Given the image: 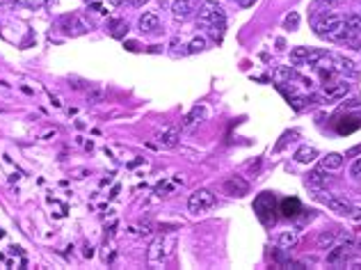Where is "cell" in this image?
<instances>
[{
    "mask_svg": "<svg viewBox=\"0 0 361 270\" xmlns=\"http://www.w3.org/2000/svg\"><path fill=\"white\" fill-rule=\"evenodd\" d=\"M340 0H316V2H313V9L316 7H320V5H327V7H334V5H339Z\"/></svg>",
    "mask_w": 361,
    "mask_h": 270,
    "instance_id": "obj_33",
    "label": "cell"
},
{
    "mask_svg": "<svg viewBox=\"0 0 361 270\" xmlns=\"http://www.w3.org/2000/svg\"><path fill=\"white\" fill-rule=\"evenodd\" d=\"M316 99H304V96H293V108L295 110H304L306 106H311Z\"/></svg>",
    "mask_w": 361,
    "mask_h": 270,
    "instance_id": "obj_30",
    "label": "cell"
},
{
    "mask_svg": "<svg viewBox=\"0 0 361 270\" xmlns=\"http://www.w3.org/2000/svg\"><path fill=\"white\" fill-rule=\"evenodd\" d=\"M281 206H283V215H286V218H295V215L299 213V202L297 199H283Z\"/></svg>",
    "mask_w": 361,
    "mask_h": 270,
    "instance_id": "obj_24",
    "label": "cell"
},
{
    "mask_svg": "<svg viewBox=\"0 0 361 270\" xmlns=\"http://www.w3.org/2000/svg\"><path fill=\"white\" fill-rule=\"evenodd\" d=\"M325 57H327V50H322V48H311L309 53H306L304 64H306V67H313V69H318L320 62H322Z\"/></svg>",
    "mask_w": 361,
    "mask_h": 270,
    "instance_id": "obj_20",
    "label": "cell"
},
{
    "mask_svg": "<svg viewBox=\"0 0 361 270\" xmlns=\"http://www.w3.org/2000/svg\"><path fill=\"white\" fill-rule=\"evenodd\" d=\"M350 218L357 222H361V206H352V211H350Z\"/></svg>",
    "mask_w": 361,
    "mask_h": 270,
    "instance_id": "obj_34",
    "label": "cell"
},
{
    "mask_svg": "<svg viewBox=\"0 0 361 270\" xmlns=\"http://www.w3.org/2000/svg\"><path fill=\"white\" fill-rule=\"evenodd\" d=\"M206 48V37H194L190 44H188V53H201V50Z\"/></svg>",
    "mask_w": 361,
    "mask_h": 270,
    "instance_id": "obj_26",
    "label": "cell"
},
{
    "mask_svg": "<svg viewBox=\"0 0 361 270\" xmlns=\"http://www.w3.org/2000/svg\"><path fill=\"white\" fill-rule=\"evenodd\" d=\"M83 254H85L87 259H89V256H94V248H92V245H85V252H83Z\"/></svg>",
    "mask_w": 361,
    "mask_h": 270,
    "instance_id": "obj_38",
    "label": "cell"
},
{
    "mask_svg": "<svg viewBox=\"0 0 361 270\" xmlns=\"http://www.w3.org/2000/svg\"><path fill=\"white\" fill-rule=\"evenodd\" d=\"M318 199L325 204L327 208H329V211H334V213H339V215H347V218H350L352 204H350L345 197H340V195H327V197H322V195H318Z\"/></svg>",
    "mask_w": 361,
    "mask_h": 270,
    "instance_id": "obj_7",
    "label": "cell"
},
{
    "mask_svg": "<svg viewBox=\"0 0 361 270\" xmlns=\"http://www.w3.org/2000/svg\"><path fill=\"white\" fill-rule=\"evenodd\" d=\"M275 204H276V199L272 192H263V195H258V197L254 199V211L258 213L263 225L275 222Z\"/></svg>",
    "mask_w": 361,
    "mask_h": 270,
    "instance_id": "obj_4",
    "label": "cell"
},
{
    "mask_svg": "<svg viewBox=\"0 0 361 270\" xmlns=\"http://www.w3.org/2000/svg\"><path fill=\"white\" fill-rule=\"evenodd\" d=\"M316 158H318V149L316 147H299L295 151V160L297 163H313Z\"/></svg>",
    "mask_w": 361,
    "mask_h": 270,
    "instance_id": "obj_18",
    "label": "cell"
},
{
    "mask_svg": "<svg viewBox=\"0 0 361 270\" xmlns=\"http://www.w3.org/2000/svg\"><path fill=\"white\" fill-rule=\"evenodd\" d=\"M359 248H361V241H359Z\"/></svg>",
    "mask_w": 361,
    "mask_h": 270,
    "instance_id": "obj_41",
    "label": "cell"
},
{
    "mask_svg": "<svg viewBox=\"0 0 361 270\" xmlns=\"http://www.w3.org/2000/svg\"><path fill=\"white\" fill-rule=\"evenodd\" d=\"M192 12H194V2L192 0H174V5H171V14H174L176 21L190 19Z\"/></svg>",
    "mask_w": 361,
    "mask_h": 270,
    "instance_id": "obj_11",
    "label": "cell"
},
{
    "mask_svg": "<svg viewBox=\"0 0 361 270\" xmlns=\"http://www.w3.org/2000/svg\"><path fill=\"white\" fill-rule=\"evenodd\" d=\"M140 234H142V236L153 234V222H149V220H147V222H142V225H140Z\"/></svg>",
    "mask_w": 361,
    "mask_h": 270,
    "instance_id": "obj_32",
    "label": "cell"
},
{
    "mask_svg": "<svg viewBox=\"0 0 361 270\" xmlns=\"http://www.w3.org/2000/svg\"><path fill=\"white\" fill-rule=\"evenodd\" d=\"M350 177L352 179H361V158H357L352 163V167H350Z\"/></svg>",
    "mask_w": 361,
    "mask_h": 270,
    "instance_id": "obj_31",
    "label": "cell"
},
{
    "mask_svg": "<svg viewBox=\"0 0 361 270\" xmlns=\"http://www.w3.org/2000/svg\"><path fill=\"white\" fill-rule=\"evenodd\" d=\"M343 106L345 108H357V106H361V99H350V101H345Z\"/></svg>",
    "mask_w": 361,
    "mask_h": 270,
    "instance_id": "obj_35",
    "label": "cell"
},
{
    "mask_svg": "<svg viewBox=\"0 0 361 270\" xmlns=\"http://www.w3.org/2000/svg\"><path fill=\"white\" fill-rule=\"evenodd\" d=\"M50 103H53V108H62V101H60V96H55V94H50Z\"/></svg>",
    "mask_w": 361,
    "mask_h": 270,
    "instance_id": "obj_37",
    "label": "cell"
},
{
    "mask_svg": "<svg viewBox=\"0 0 361 270\" xmlns=\"http://www.w3.org/2000/svg\"><path fill=\"white\" fill-rule=\"evenodd\" d=\"M293 76H295V71H293L291 67H276L275 78L279 80V83H286V80H291Z\"/></svg>",
    "mask_w": 361,
    "mask_h": 270,
    "instance_id": "obj_25",
    "label": "cell"
},
{
    "mask_svg": "<svg viewBox=\"0 0 361 270\" xmlns=\"http://www.w3.org/2000/svg\"><path fill=\"white\" fill-rule=\"evenodd\" d=\"M334 71L345 73V76H357V69H354V62L347 60V57H334Z\"/></svg>",
    "mask_w": 361,
    "mask_h": 270,
    "instance_id": "obj_17",
    "label": "cell"
},
{
    "mask_svg": "<svg viewBox=\"0 0 361 270\" xmlns=\"http://www.w3.org/2000/svg\"><path fill=\"white\" fill-rule=\"evenodd\" d=\"M178 137H181V133H178V126H165L160 133L156 135L158 144L163 147V149H174L178 144Z\"/></svg>",
    "mask_w": 361,
    "mask_h": 270,
    "instance_id": "obj_9",
    "label": "cell"
},
{
    "mask_svg": "<svg viewBox=\"0 0 361 270\" xmlns=\"http://www.w3.org/2000/svg\"><path fill=\"white\" fill-rule=\"evenodd\" d=\"M235 2H238V5H240V0H235Z\"/></svg>",
    "mask_w": 361,
    "mask_h": 270,
    "instance_id": "obj_40",
    "label": "cell"
},
{
    "mask_svg": "<svg viewBox=\"0 0 361 270\" xmlns=\"http://www.w3.org/2000/svg\"><path fill=\"white\" fill-rule=\"evenodd\" d=\"M318 248L320 249H329L336 243V231H320V236H318Z\"/></svg>",
    "mask_w": 361,
    "mask_h": 270,
    "instance_id": "obj_23",
    "label": "cell"
},
{
    "mask_svg": "<svg viewBox=\"0 0 361 270\" xmlns=\"http://www.w3.org/2000/svg\"><path fill=\"white\" fill-rule=\"evenodd\" d=\"M103 99H106V90L101 85H89V90H87V103L96 106V103H103Z\"/></svg>",
    "mask_w": 361,
    "mask_h": 270,
    "instance_id": "obj_21",
    "label": "cell"
},
{
    "mask_svg": "<svg viewBox=\"0 0 361 270\" xmlns=\"http://www.w3.org/2000/svg\"><path fill=\"white\" fill-rule=\"evenodd\" d=\"M224 9L217 2H204L201 5V14H199V25L201 28H211L212 23H224Z\"/></svg>",
    "mask_w": 361,
    "mask_h": 270,
    "instance_id": "obj_5",
    "label": "cell"
},
{
    "mask_svg": "<svg viewBox=\"0 0 361 270\" xmlns=\"http://www.w3.org/2000/svg\"><path fill=\"white\" fill-rule=\"evenodd\" d=\"M62 25H64V30H66V32H87V30L92 28V23L87 25L85 21H80L78 16H64Z\"/></svg>",
    "mask_w": 361,
    "mask_h": 270,
    "instance_id": "obj_14",
    "label": "cell"
},
{
    "mask_svg": "<svg viewBox=\"0 0 361 270\" xmlns=\"http://www.w3.org/2000/svg\"><path fill=\"white\" fill-rule=\"evenodd\" d=\"M306 53H309V48H302V46H299V48H293L291 50V60L295 64H302L306 60Z\"/></svg>",
    "mask_w": 361,
    "mask_h": 270,
    "instance_id": "obj_28",
    "label": "cell"
},
{
    "mask_svg": "<svg viewBox=\"0 0 361 270\" xmlns=\"http://www.w3.org/2000/svg\"><path fill=\"white\" fill-rule=\"evenodd\" d=\"M316 32H318L320 37H327V39H345V37H352L345 30V19H340V16L334 14V12L325 14L322 23L316 25Z\"/></svg>",
    "mask_w": 361,
    "mask_h": 270,
    "instance_id": "obj_1",
    "label": "cell"
},
{
    "mask_svg": "<svg viewBox=\"0 0 361 270\" xmlns=\"http://www.w3.org/2000/svg\"><path fill=\"white\" fill-rule=\"evenodd\" d=\"M352 252H354V243L352 241L340 243V245L334 243L332 248H329V254H327V263H329V266H345V263L350 261Z\"/></svg>",
    "mask_w": 361,
    "mask_h": 270,
    "instance_id": "obj_6",
    "label": "cell"
},
{
    "mask_svg": "<svg viewBox=\"0 0 361 270\" xmlns=\"http://www.w3.org/2000/svg\"><path fill=\"white\" fill-rule=\"evenodd\" d=\"M140 32L142 35H151V32H158V28H160V19H158L156 12H144V14L140 16Z\"/></svg>",
    "mask_w": 361,
    "mask_h": 270,
    "instance_id": "obj_10",
    "label": "cell"
},
{
    "mask_svg": "<svg viewBox=\"0 0 361 270\" xmlns=\"http://www.w3.org/2000/svg\"><path fill=\"white\" fill-rule=\"evenodd\" d=\"M128 5H130V7H142V5H144V2H149V0H126Z\"/></svg>",
    "mask_w": 361,
    "mask_h": 270,
    "instance_id": "obj_36",
    "label": "cell"
},
{
    "mask_svg": "<svg viewBox=\"0 0 361 270\" xmlns=\"http://www.w3.org/2000/svg\"><path fill=\"white\" fill-rule=\"evenodd\" d=\"M212 206H215V195L211 190H206V188H199V190H194L188 197V211L194 215L204 213V211H208Z\"/></svg>",
    "mask_w": 361,
    "mask_h": 270,
    "instance_id": "obj_3",
    "label": "cell"
},
{
    "mask_svg": "<svg viewBox=\"0 0 361 270\" xmlns=\"http://www.w3.org/2000/svg\"><path fill=\"white\" fill-rule=\"evenodd\" d=\"M345 30L350 35H361V14L359 12H352V14L345 16Z\"/></svg>",
    "mask_w": 361,
    "mask_h": 270,
    "instance_id": "obj_19",
    "label": "cell"
},
{
    "mask_svg": "<svg viewBox=\"0 0 361 270\" xmlns=\"http://www.w3.org/2000/svg\"><path fill=\"white\" fill-rule=\"evenodd\" d=\"M174 248H176V236H158L156 241L151 243V248H149V261L151 263H156V261H163V259H167V256L174 252Z\"/></svg>",
    "mask_w": 361,
    "mask_h": 270,
    "instance_id": "obj_2",
    "label": "cell"
},
{
    "mask_svg": "<svg viewBox=\"0 0 361 270\" xmlns=\"http://www.w3.org/2000/svg\"><path fill=\"white\" fill-rule=\"evenodd\" d=\"M107 25L112 28V35H114V37H121V35H124V30H128V23L119 21V19H114V21H110Z\"/></svg>",
    "mask_w": 361,
    "mask_h": 270,
    "instance_id": "obj_27",
    "label": "cell"
},
{
    "mask_svg": "<svg viewBox=\"0 0 361 270\" xmlns=\"http://www.w3.org/2000/svg\"><path fill=\"white\" fill-rule=\"evenodd\" d=\"M320 167L327 172L343 167V154H327L325 158H320Z\"/></svg>",
    "mask_w": 361,
    "mask_h": 270,
    "instance_id": "obj_16",
    "label": "cell"
},
{
    "mask_svg": "<svg viewBox=\"0 0 361 270\" xmlns=\"http://www.w3.org/2000/svg\"><path fill=\"white\" fill-rule=\"evenodd\" d=\"M224 192L231 195V197H242V195L249 192V183L242 177L235 174V177H229L227 181H224Z\"/></svg>",
    "mask_w": 361,
    "mask_h": 270,
    "instance_id": "obj_8",
    "label": "cell"
},
{
    "mask_svg": "<svg viewBox=\"0 0 361 270\" xmlns=\"http://www.w3.org/2000/svg\"><path fill=\"white\" fill-rule=\"evenodd\" d=\"M347 92H350L347 80H343V83H327V85H325L327 99H343Z\"/></svg>",
    "mask_w": 361,
    "mask_h": 270,
    "instance_id": "obj_13",
    "label": "cell"
},
{
    "mask_svg": "<svg viewBox=\"0 0 361 270\" xmlns=\"http://www.w3.org/2000/svg\"><path fill=\"white\" fill-rule=\"evenodd\" d=\"M306 181H309V185H313V188H325V185H329V181L332 179L327 177V170H313L309 172V177H306Z\"/></svg>",
    "mask_w": 361,
    "mask_h": 270,
    "instance_id": "obj_15",
    "label": "cell"
},
{
    "mask_svg": "<svg viewBox=\"0 0 361 270\" xmlns=\"http://www.w3.org/2000/svg\"><path fill=\"white\" fill-rule=\"evenodd\" d=\"M297 243V231H281L279 234V248H283V249H291L293 245Z\"/></svg>",
    "mask_w": 361,
    "mask_h": 270,
    "instance_id": "obj_22",
    "label": "cell"
},
{
    "mask_svg": "<svg viewBox=\"0 0 361 270\" xmlns=\"http://www.w3.org/2000/svg\"><path fill=\"white\" fill-rule=\"evenodd\" d=\"M256 0H240V7H252Z\"/></svg>",
    "mask_w": 361,
    "mask_h": 270,
    "instance_id": "obj_39",
    "label": "cell"
},
{
    "mask_svg": "<svg viewBox=\"0 0 361 270\" xmlns=\"http://www.w3.org/2000/svg\"><path fill=\"white\" fill-rule=\"evenodd\" d=\"M283 25H286L288 30L297 28V25H299V14H297V12H291V14L286 16V19H283Z\"/></svg>",
    "mask_w": 361,
    "mask_h": 270,
    "instance_id": "obj_29",
    "label": "cell"
},
{
    "mask_svg": "<svg viewBox=\"0 0 361 270\" xmlns=\"http://www.w3.org/2000/svg\"><path fill=\"white\" fill-rule=\"evenodd\" d=\"M204 117H206V108L199 103V106H194L190 112L183 117V124H181V126H183V131H192L199 121H204Z\"/></svg>",
    "mask_w": 361,
    "mask_h": 270,
    "instance_id": "obj_12",
    "label": "cell"
}]
</instances>
